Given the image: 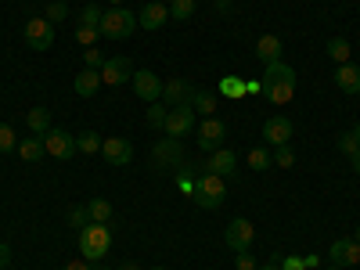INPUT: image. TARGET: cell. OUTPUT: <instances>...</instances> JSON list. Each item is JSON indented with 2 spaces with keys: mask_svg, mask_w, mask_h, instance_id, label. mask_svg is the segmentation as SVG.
I'll use <instances>...</instances> for the list:
<instances>
[{
  "mask_svg": "<svg viewBox=\"0 0 360 270\" xmlns=\"http://www.w3.org/2000/svg\"><path fill=\"white\" fill-rule=\"evenodd\" d=\"M263 98L270 105H288L295 98V69L285 65V62L266 65V72H263Z\"/></svg>",
  "mask_w": 360,
  "mask_h": 270,
  "instance_id": "cell-1",
  "label": "cell"
},
{
  "mask_svg": "<svg viewBox=\"0 0 360 270\" xmlns=\"http://www.w3.org/2000/svg\"><path fill=\"white\" fill-rule=\"evenodd\" d=\"M227 198V184H224V176L217 173H198L195 176V188H191V202L198 209H220Z\"/></svg>",
  "mask_w": 360,
  "mask_h": 270,
  "instance_id": "cell-2",
  "label": "cell"
},
{
  "mask_svg": "<svg viewBox=\"0 0 360 270\" xmlns=\"http://www.w3.org/2000/svg\"><path fill=\"white\" fill-rule=\"evenodd\" d=\"M112 252V231L108 224H86L79 231V256L90 263V259H105Z\"/></svg>",
  "mask_w": 360,
  "mask_h": 270,
  "instance_id": "cell-3",
  "label": "cell"
},
{
  "mask_svg": "<svg viewBox=\"0 0 360 270\" xmlns=\"http://www.w3.org/2000/svg\"><path fill=\"white\" fill-rule=\"evenodd\" d=\"M152 162L159 173H169L176 166H184V141H176V137H159L152 144Z\"/></svg>",
  "mask_w": 360,
  "mask_h": 270,
  "instance_id": "cell-4",
  "label": "cell"
},
{
  "mask_svg": "<svg viewBox=\"0 0 360 270\" xmlns=\"http://www.w3.org/2000/svg\"><path fill=\"white\" fill-rule=\"evenodd\" d=\"M137 29V15H130L127 8H112L101 15V37L105 40H127Z\"/></svg>",
  "mask_w": 360,
  "mask_h": 270,
  "instance_id": "cell-5",
  "label": "cell"
},
{
  "mask_svg": "<svg viewBox=\"0 0 360 270\" xmlns=\"http://www.w3.org/2000/svg\"><path fill=\"white\" fill-rule=\"evenodd\" d=\"M224 141H227V123H224V119H217V115H205L202 127H198V148L213 155V152H220V148H224Z\"/></svg>",
  "mask_w": 360,
  "mask_h": 270,
  "instance_id": "cell-6",
  "label": "cell"
},
{
  "mask_svg": "<svg viewBox=\"0 0 360 270\" xmlns=\"http://www.w3.org/2000/svg\"><path fill=\"white\" fill-rule=\"evenodd\" d=\"M252 238H256V227H252V220H245V217L231 220L227 231H224V242H227L231 252H249V249H252Z\"/></svg>",
  "mask_w": 360,
  "mask_h": 270,
  "instance_id": "cell-7",
  "label": "cell"
},
{
  "mask_svg": "<svg viewBox=\"0 0 360 270\" xmlns=\"http://www.w3.org/2000/svg\"><path fill=\"white\" fill-rule=\"evenodd\" d=\"M195 130V108L191 105H176V108H169V115H166V127H162V134L166 137H188Z\"/></svg>",
  "mask_w": 360,
  "mask_h": 270,
  "instance_id": "cell-8",
  "label": "cell"
},
{
  "mask_svg": "<svg viewBox=\"0 0 360 270\" xmlns=\"http://www.w3.org/2000/svg\"><path fill=\"white\" fill-rule=\"evenodd\" d=\"M130 86H134V94L141 98V101H162V79L152 72V69H141V72H134L130 76Z\"/></svg>",
  "mask_w": 360,
  "mask_h": 270,
  "instance_id": "cell-9",
  "label": "cell"
},
{
  "mask_svg": "<svg viewBox=\"0 0 360 270\" xmlns=\"http://www.w3.org/2000/svg\"><path fill=\"white\" fill-rule=\"evenodd\" d=\"M130 76H134L130 58H123V54L105 58V65H101V83L105 86H123V83H130Z\"/></svg>",
  "mask_w": 360,
  "mask_h": 270,
  "instance_id": "cell-10",
  "label": "cell"
},
{
  "mask_svg": "<svg viewBox=\"0 0 360 270\" xmlns=\"http://www.w3.org/2000/svg\"><path fill=\"white\" fill-rule=\"evenodd\" d=\"M44 148H47V155L51 159H72L76 155V137L69 130H47L44 134Z\"/></svg>",
  "mask_w": 360,
  "mask_h": 270,
  "instance_id": "cell-11",
  "label": "cell"
},
{
  "mask_svg": "<svg viewBox=\"0 0 360 270\" xmlns=\"http://www.w3.org/2000/svg\"><path fill=\"white\" fill-rule=\"evenodd\" d=\"M101 155L108 166H130L134 162V144L127 137H105L101 141Z\"/></svg>",
  "mask_w": 360,
  "mask_h": 270,
  "instance_id": "cell-12",
  "label": "cell"
},
{
  "mask_svg": "<svg viewBox=\"0 0 360 270\" xmlns=\"http://www.w3.org/2000/svg\"><path fill=\"white\" fill-rule=\"evenodd\" d=\"M292 134H295V123H292L288 115H270L266 123H263V137H266V144H270V148L288 144V141H292Z\"/></svg>",
  "mask_w": 360,
  "mask_h": 270,
  "instance_id": "cell-13",
  "label": "cell"
},
{
  "mask_svg": "<svg viewBox=\"0 0 360 270\" xmlns=\"http://www.w3.org/2000/svg\"><path fill=\"white\" fill-rule=\"evenodd\" d=\"M25 44L33 51H47L54 44V25L47 18H29L25 22Z\"/></svg>",
  "mask_w": 360,
  "mask_h": 270,
  "instance_id": "cell-14",
  "label": "cell"
},
{
  "mask_svg": "<svg viewBox=\"0 0 360 270\" xmlns=\"http://www.w3.org/2000/svg\"><path fill=\"white\" fill-rule=\"evenodd\" d=\"M195 90L198 86H191V79H169V83H162V105L166 108H176V105H191V98H195Z\"/></svg>",
  "mask_w": 360,
  "mask_h": 270,
  "instance_id": "cell-15",
  "label": "cell"
},
{
  "mask_svg": "<svg viewBox=\"0 0 360 270\" xmlns=\"http://www.w3.org/2000/svg\"><path fill=\"white\" fill-rule=\"evenodd\" d=\"M166 22H169V8H166V4H159V0H148L144 11L137 15V25H141V29H148V33L162 29Z\"/></svg>",
  "mask_w": 360,
  "mask_h": 270,
  "instance_id": "cell-16",
  "label": "cell"
},
{
  "mask_svg": "<svg viewBox=\"0 0 360 270\" xmlns=\"http://www.w3.org/2000/svg\"><path fill=\"white\" fill-rule=\"evenodd\" d=\"M328 256H332L335 266H353V263H360V242H353V238H339V242H332Z\"/></svg>",
  "mask_w": 360,
  "mask_h": 270,
  "instance_id": "cell-17",
  "label": "cell"
},
{
  "mask_svg": "<svg viewBox=\"0 0 360 270\" xmlns=\"http://www.w3.org/2000/svg\"><path fill=\"white\" fill-rule=\"evenodd\" d=\"M281 37H274V33H263L259 40H256V58L263 65H274V62H281Z\"/></svg>",
  "mask_w": 360,
  "mask_h": 270,
  "instance_id": "cell-18",
  "label": "cell"
},
{
  "mask_svg": "<svg viewBox=\"0 0 360 270\" xmlns=\"http://www.w3.org/2000/svg\"><path fill=\"white\" fill-rule=\"evenodd\" d=\"M101 86H105V83H101V69H83V72L72 79V90H76L79 98H94Z\"/></svg>",
  "mask_w": 360,
  "mask_h": 270,
  "instance_id": "cell-19",
  "label": "cell"
},
{
  "mask_svg": "<svg viewBox=\"0 0 360 270\" xmlns=\"http://www.w3.org/2000/svg\"><path fill=\"white\" fill-rule=\"evenodd\" d=\"M335 86L342 90V94H360V65L346 62L335 69Z\"/></svg>",
  "mask_w": 360,
  "mask_h": 270,
  "instance_id": "cell-20",
  "label": "cell"
},
{
  "mask_svg": "<svg viewBox=\"0 0 360 270\" xmlns=\"http://www.w3.org/2000/svg\"><path fill=\"white\" fill-rule=\"evenodd\" d=\"M238 169V155L231 152V148H220V152H213L209 155V166H205V173H217V176H227V173H234Z\"/></svg>",
  "mask_w": 360,
  "mask_h": 270,
  "instance_id": "cell-21",
  "label": "cell"
},
{
  "mask_svg": "<svg viewBox=\"0 0 360 270\" xmlns=\"http://www.w3.org/2000/svg\"><path fill=\"white\" fill-rule=\"evenodd\" d=\"M15 152H18V159H22V162H40V159L47 155V148H44V137H37V134H33V137H22Z\"/></svg>",
  "mask_w": 360,
  "mask_h": 270,
  "instance_id": "cell-22",
  "label": "cell"
},
{
  "mask_svg": "<svg viewBox=\"0 0 360 270\" xmlns=\"http://www.w3.org/2000/svg\"><path fill=\"white\" fill-rule=\"evenodd\" d=\"M324 54L332 58L335 65H346V62H353V47H349V40H342V37H335V40H328Z\"/></svg>",
  "mask_w": 360,
  "mask_h": 270,
  "instance_id": "cell-23",
  "label": "cell"
},
{
  "mask_svg": "<svg viewBox=\"0 0 360 270\" xmlns=\"http://www.w3.org/2000/svg\"><path fill=\"white\" fill-rule=\"evenodd\" d=\"M25 123H29V130H33L37 137H44L47 130H51V108H29V115H25Z\"/></svg>",
  "mask_w": 360,
  "mask_h": 270,
  "instance_id": "cell-24",
  "label": "cell"
},
{
  "mask_svg": "<svg viewBox=\"0 0 360 270\" xmlns=\"http://www.w3.org/2000/svg\"><path fill=\"white\" fill-rule=\"evenodd\" d=\"M86 213H90V224H108L115 209H112L108 198H90V202H86Z\"/></svg>",
  "mask_w": 360,
  "mask_h": 270,
  "instance_id": "cell-25",
  "label": "cell"
},
{
  "mask_svg": "<svg viewBox=\"0 0 360 270\" xmlns=\"http://www.w3.org/2000/svg\"><path fill=\"white\" fill-rule=\"evenodd\" d=\"M76 152H79V155H94V152H101V134H94V130L76 134Z\"/></svg>",
  "mask_w": 360,
  "mask_h": 270,
  "instance_id": "cell-26",
  "label": "cell"
},
{
  "mask_svg": "<svg viewBox=\"0 0 360 270\" xmlns=\"http://www.w3.org/2000/svg\"><path fill=\"white\" fill-rule=\"evenodd\" d=\"M166 115H169V108L162 101H152V105H148V112H144V123L152 127V130H162L166 127Z\"/></svg>",
  "mask_w": 360,
  "mask_h": 270,
  "instance_id": "cell-27",
  "label": "cell"
},
{
  "mask_svg": "<svg viewBox=\"0 0 360 270\" xmlns=\"http://www.w3.org/2000/svg\"><path fill=\"white\" fill-rule=\"evenodd\" d=\"M191 108L202 112V115H217V94H209V90H195Z\"/></svg>",
  "mask_w": 360,
  "mask_h": 270,
  "instance_id": "cell-28",
  "label": "cell"
},
{
  "mask_svg": "<svg viewBox=\"0 0 360 270\" xmlns=\"http://www.w3.org/2000/svg\"><path fill=\"white\" fill-rule=\"evenodd\" d=\"M220 94H224V98H234V101H238V98H245V79L224 76V79H220Z\"/></svg>",
  "mask_w": 360,
  "mask_h": 270,
  "instance_id": "cell-29",
  "label": "cell"
},
{
  "mask_svg": "<svg viewBox=\"0 0 360 270\" xmlns=\"http://www.w3.org/2000/svg\"><path fill=\"white\" fill-rule=\"evenodd\" d=\"M245 162H249V169H256V173H263L266 166H274V159H270V152H266L263 144H256V148H252Z\"/></svg>",
  "mask_w": 360,
  "mask_h": 270,
  "instance_id": "cell-30",
  "label": "cell"
},
{
  "mask_svg": "<svg viewBox=\"0 0 360 270\" xmlns=\"http://www.w3.org/2000/svg\"><path fill=\"white\" fill-rule=\"evenodd\" d=\"M191 15H195V0H169V18L184 22V18H191Z\"/></svg>",
  "mask_w": 360,
  "mask_h": 270,
  "instance_id": "cell-31",
  "label": "cell"
},
{
  "mask_svg": "<svg viewBox=\"0 0 360 270\" xmlns=\"http://www.w3.org/2000/svg\"><path fill=\"white\" fill-rule=\"evenodd\" d=\"M339 152H342V155H349V159H356V155H360V137H356L353 130L339 137Z\"/></svg>",
  "mask_w": 360,
  "mask_h": 270,
  "instance_id": "cell-32",
  "label": "cell"
},
{
  "mask_svg": "<svg viewBox=\"0 0 360 270\" xmlns=\"http://www.w3.org/2000/svg\"><path fill=\"white\" fill-rule=\"evenodd\" d=\"M44 18H47L51 25H54V22H65V18H69V4H65V0H51Z\"/></svg>",
  "mask_w": 360,
  "mask_h": 270,
  "instance_id": "cell-33",
  "label": "cell"
},
{
  "mask_svg": "<svg viewBox=\"0 0 360 270\" xmlns=\"http://www.w3.org/2000/svg\"><path fill=\"white\" fill-rule=\"evenodd\" d=\"M98 37H101V29H94V25H76V44L94 47V44H98Z\"/></svg>",
  "mask_w": 360,
  "mask_h": 270,
  "instance_id": "cell-34",
  "label": "cell"
},
{
  "mask_svg": "<svg viewBox=\"0 0 360 270\" xmlns=\"http://www.w3.org/2000/svg\"><path fill=\"white\" fill-rule=\"evenodd\" d=\"M15 148H18V137H15V130H11L8 123H0V155L15 152Z\"/></svg>",
  "mask_w": 360,
  "mask_h": 270,
  "instance_id": "cell-35",
  "label": "cell"
},
{
  "mask_svg": "<svg viewBox=\"0 0 360 270\" xmlns=\"http://www.w3.org/2000/svg\"><path fill=\"white\" fill-rule=\"evenodd\" d=\"M274 166H281V169H288V166H295V152H292V144H281V148H274Z\"/></svg>",
  "mask_w": 360,
  "mask_h": 270,
  "instance_id": "cell-36",
  "label": "cell"
},
{
  "mask_svg": "<svg viewBox=\"0 0 360 270\" xmlns=\"http://www.w3.org/2000/svg\"><path fill=\"white\" fill-rule=\"evenodd\" d=\"M86 224H90V213H86V205H72V209H69V227L83 231Z\"/></svg>",
  "mask_w": 360,
  "mask_h": 270,
  "instance_id": "cell-37",
  "label": "cell"
},
{
  "mask_svg": "<svg viewBox=\"0 0 360 270\" xmlns=\"http://www.w3.org/2000/svg\"><path fill=\"white\" fill-rule=\"evenodd\" d=\"M101 15H105V11H98L94 4H86L83 15H79V25H94V29H101Z\"/></svg>",
  "mask_w": 360,
  "mask_h": 270,
  "instance_id": "cell-38",
  "label": "cell"
},
{
  "mask_svg": "<svg viewBox=\"0 0 360 270\" xmlns=\"http://www.w3.org/2000/svg\"><path fill=\"white\" fill-rule=\"evenodd\" d=\"M83 58H86V69H101V65H105V58H101V51H98V47H86V51H83Z\"/></svg>",
  "mask_w": 360,
  "mask_h": 270,
  "instance_id": "cell-39",
  "label": "cell"
},
{
  "mask_svg": "<svg viewBox=\"0 0 360 270\" xmlns=\"http://www.w3.org/2000/svg\"><path fill=\"white\" fill-rule=\"evenodd\" d=\"M234 266H238V270H256L252 252H234Z\"/></svg>",
  "mask_w": 360,
  "mask_h": 270,
  "instance_id": "cell-40",
  "label": "cell"
},
{
  "mask_svg": "<svg viewBox=\"0 0 360 270\" xmlns=\"http://www.w3.org/2000/svg\"><path fill=\"white\" fill-rule=\"evenodd\" d=\"M281 270H307V263H303V256H295V252H292V256L281 259Z\"/></svg>",
  "mask_w": 360,
  "mask_h": 270,
  "instance_id": "cell-41",
  "label": "cell"
},
{
  "mask_svg": "<svg viewBox=\"0 0 360 270\" xmlns=\"http://www.w3.org/2000/svg\"><path fill=\"white\" fill-rule=\"evenodd\" d=\"M62 270H90V263H86V259L79 256V259H69V263H65Z\"/></svg>",
  "mask_w": 360,
  "mask_h": 270,
  "instance_id": "cell-42",
  "label": "cell"
},
{
  "mask_svg": "<svg viewBox=\"0 0 360 270\" xmlns=\"http://www.w3.org/2000/svg\"><path fill=\"white\" fill-rule=\"evenodd\" d=\"M8 263H11V249L0 245V270H8Z\"/></svg>",
  "mask_w": 360,
  "mask_h": 270,
  "instance_id": "cell-43",
  "label": "cell"
},
{
  "mask_svg": "<svg viewBox=\"0 0 360 270\" xmlns=\"http://www.w3.org/2000/svg\"><path fill=\"white\" fill-rule=\"evenodd\" d=\"M245 94H263V83H245Z\"/></svg>",
  "mask_w": 360,
  "mask_h": 270,
  "instance_id": "cell-44",
  "label": "cell"
},
{
  "mask_svg": "<svg viewBox=\"0 0 360 270\" xmlns=\"http://www.w3.org/2000/svg\"><path fill=\"white\" fill-rule=\"evenodd\" d=\"M303 263H307V270H317V266H321V259H317V256H303Z\"/></svg>",
  "mask_w": 360,
  "mask_h": 270,
  "instance_id": "cell-45",
  "label": "cell"
},
{
  "mask_svg": "<svg viewBox=\"0 0 360 270\" xmlns=\"http://www.w3.org/2000/svg\"><path fill=\"white\" fill-rule=\"evenodd\" d=\"M256 270H281V259H270L266 266H256Z\"/></svg>",
  "mask_w": 360,
  "mask_h": 270,
  "instance_id": "cell-46",
  "label": "cell"
},
{
  "mask_svg": "<svg viewBox=\"0 0 360 270\" xmlns=\"http://www.w3.org/2000/svg\"><path fill=\"white\" fill-rule=\"evenodd\" d=\"M119 270H141V266H137L134 259H127V263H123V266H119Z\"/></svg>",
  "mask_w": 360,
  "mask_h": 270,
  "instance_id": "cell-47",
  "label": "cell"
},
{
  "mask_svg": "<svg viewBox=\"0 0 360 270\" xmlns=\"http://www.w3.org/2000/svg\"><path fill=\"white\" fill-rule=\"evenodd\" d=\"M353 169H356V176H360V155H356V159H353Z\"/></svg>",
  "mask_w": 360,
  "mask_h": 270,
  "instance_id": "cell-48",
  "label": "cell"
},
{
  "mask_svg": "<svg viewBox=\"0 0 360 270\" xmlns=\"http://www.w3.org/2000/svg\"><path fill=\"white\" fill-rule=\"evenodd\" d=\"M353 242H360V224H356V238H353Z\"/></svg>",
  "mask_w": 360,
  "mask_h": 270,
  "instance_id": "cell-49",
  "label": "cell"
},
{
  "mask_svg": "<svg viewBox=\"0 0 360 270\" xmlns=\"http://www.w3.org/2000/svg\"><path fill=\"white\" fill-rule=\"evenodd\" d=\"M108 4H115V8H119V4H123V0H108Z\"/></svg>",
  "mask_w": 360,
  "mask_h": 270,
  "instance_id": "cell-50",
  "label": "cell"
},
{
  "mask_svg": "<svg viewBox=\"0 0 360 270\" xmlns=\"http://www.w3.org/2000/svg\"><path fill=\"white\" fill-rule=\"evenodd\" d=\"M353 134H356V137H360V123H356V127H353Z\"/></svg>",
  "mask_w": 360,
  "mask_h": 270,
  "instance_id": "cell-51",
  "label": "cell"
},
{
  "mask_svg": "<svg viewBox=\"0 0 360 270\" xmlns=\"http://www.w3.org/2000/svg\"><path fill=\"white\" fill-rule=\"evenodd\" d=\"M152 270H169V266H152Z\"/></svg>",
  "mask_w": 360,
  "mask_h": 270,
  "instance_id": "cell-52",
  "label": "cell"
},
{
  "mask_svg": "<svg viewBox=\"0 0 360 270\" xmlns=\"http://www.w3.org/2000/svg\"><path fill=\"white\" fill-rule=\"evenodd\" d=\"M328 270H342V266H328Z\"/></svg>",
  "mask_w": 360,
  "mask_h": 270,
  "instance_id": "cell-53",
  "label": "cell"
},
{
  "mask_svg": "<svg viewBox=\"0 0 360 270\" xmlns=\"http://www.w3.org/2000/svg\"><path fill=\"white\" fill-rule=\"evenodd\" d=\"M101 270H112V266H101Z\"/></svg>",
  "mask_w": 360,
  "mask_h": 270,
  "instance_id": "cell-54",
  "label": "cell"
},
{
  "mask_svg": "<svg viewBox=\"0 0 360 270\" xmlns=\"http://www.w3.org/2000/svg\"><path fill=\"white\" fill-rule=\"evenodd\" d=\"M159 4H166V0H159Z\"/></svg>",
  "mask_w": 360,
  "mask_h": 270,
  "instance_id": "cell-55",
  "label": "cell"
},
{
  "mask_svg": "<svg viewBox=\"0 0 360 270\" xmlns=\"http://www.w3.org/2000/svg\"><path fill=\"white\" fill-rule=\"evenodd\" d=\"M220 4H224V0H220Z\"/></svg>",
  "mask_w": 360,
  "mask_h": 270,
  "instance_id": "cell-56",
  "label": "cell"
}]
</instances>
